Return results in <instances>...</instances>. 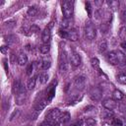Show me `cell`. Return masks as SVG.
<instances>
[{"instance_id":"obj_20","label":"cell","mask_w":126,"mask_h":126,"mask_svg":"<svg viewBox=\"0 0 126 126\" xmlns=\"http://www.w3.org/2000/svg\"><path fill=\"white\" fill-rule=\"evenodd\" d=\"M35 83H36V78L35 77H32L28 80L27 82V89L29 91H32L34 87H35Z\"/></svg>"},{"instance_id":"obj_26","label":"cell","mask_w":126,"mask_h":126,"mask_svg":"<svg viewBox=\"0 0 126 126\" xmlns=\"http://www.w3.org/2000/svg\"><path fill=\"white\" fill-rule=\"evenodd\" d=\"M37 12H38V9H37L35 6H32V7H30V8L28 9L27 14H28V16L33 17V16H35V15L37 14Z\"/></svg>"},{"instance_id":"obj_14","label":"cell","mask_w":126,"mask_h":126,"mask_svg":"<svg viewBox=\"0 0 126 126\" xmlns=\"http://www.w3.org/2000/svg\"><path fill=\"white\" fill-rule=\"evenodd\" d=\"M106 59H107V61H108L111 65H118L115 50H114V51H110V52H108L107 55H106Z\"/></svg>"},{"instance_id":"obj_39","label":"cell","mask_w":126,"mask_h":126,"mask_svg":"<svg viewBox=\"0 0 126 126\" xmlns=\"http://www.w3.org/2000/svg\"><path fill=\"white\" fill-rule=\"evenodd\" d=\"M0 50H1V53H3V54H6L7 52H8V47L7 46H1V48H0Z\"/></svg>"},{"instance_id":"obj_2","label":"cell","mask_w":126,"mask_h":126,"mask_svg":"<svg viewBox=\"0 0 126 126\" xmlns=\"http://www.w3.org/2000/svg\"><path fill=\"white\" fill-rule=\"evenodd\" d=\"M84 32H85V37L89 40H93L95 38L96 36V31H95V28L94 26V24L89 21V22H86L85 24V28H84Z\"/></svg>"},{"instance_id":"obj_5","label":"cell","mask_w":126,"mask_h":126,"mask_svg":"<svg viewBox=\"0 0 126 126\" xmlns=\"http://www.w3.org/2000/svg\"><path fill=\"white\" fill-rule=\"evenodd\" d=\"M89 95H90L92 100L98 101L102 96V90L99 87H94V88L91 89V91L89 93Z\"/></svg>"},{"instance_id":"obj_36","label":"cell","mask_w":126,"mask_h":126,"mask_svg":"<svg viewBox=\"0 0 126 126\" xmlns=\"http://www.w3.org/2000/svg\"><path fill=\"white\" fill-rule=\"evenodd\" d=\"M83 124H84V120H83V119H80V120L74 122L73 124H71L70 126H82Z\"/></svg>"},{"instance_id":"obj_23","label":"cell","mask_w":126,"mask_h":126,"mask_svg":"<svg viewBox=\"0 0 126 126\" xmlns=\"http://www.w3.org/2000/svg\"><path fill=\"white\" fill-rule=\"evenodd\" d=\"M50 50V45L49 43H42L40 46H39V51L40 53L42 54H47Z\"/></svg>"},{"instance_id":"obj_27","label":"cell","mask_w":126,"mask_h":126,"mask_svg":"<svg viewBox=\"0 0 126 126\" xmlns=\"http://www.w3.org/2000/svg\"><path fill=\"white\" fill-rule=\"evenodd\" d=\"M35 66H36L35 62H33V63H32V64H30V65L28 66V68H27V75H28V76H32V74L34 72Z\"/></svg>"},{"instance_id":"obj_15","label":"cell","mask_w":126,"mask_h":126,"mask_svg":"<svg viewBox=\"0 0 126 126\" xmlns=\"http://www.w3.org/2000/svg\"><path fill=\"white\" fill-rule=\"evenodd\" d=\"M17 60H18V63L20 66H25L27 63H28V56L26 55V53H24L23 51H21L17 57Z\"/></svg>"},{"instance_id":"obj_7","label":"cell","mask_w":126,"mask_h":126,"mask_svg":"<svg viewBox=\"0 0 126 126\" xmlns=\"http://www.w3.org/2000/svg\"><path fill=\"white\" fill-rule=\"evenodd\" d=\"M52 23H50L49 26H47L43 32H42V34H41V39H42V42L43 43H49V40L51 38V28H52Z\"/></svg>"},{"instance_id":"obj_30","label":"cell","mask_w":126,"mask_h":126,"mask_svg":"<svg viewBox=\"0 0 126 126\" xmlns=\"http://www.w3.org/2000/svg\"><path fill=\"white\" fill-rule=\"evenodd\" d=\"M86 10L88 11V16H89V18H92L93 9H92V5H91L90 2H86Z\"/></svg>"},{"instance_id":"obj_12","label":"cell","mask_w":126,"mask_h":126,"mask_svg":"<svg viewBox=\"0 0 126 126\" xmlns=\"http://www.w3.org/2000/svg\"><path fill=\"white\" fill-rule=\"evenodd\" d=\"M81 62H82L81 56H80L77 52L73 51V52L71 53V56H70V63H71L73 66L77 67V66H79V65L81 64Z\"/></svg>"},{"instance_id":"obj_34","label":"cell","mask_w":126,"mask_h":126,"mask_svg":"<svg viewBox=\"0 0 126 126\" xmlns=\"http://www.w3.org/2000/svg\"><path fill=\"white\" fill-rule=\"evenodd\" d=\"M59 35H60L62 38H68V31L60 30V31H59Z\"/></svg>"},{"instance_id":"obj_31","label":"cell","mask_w":126,"mask_h":126,"mask_svg":"<svg viewBox=\"0 0 126 126\" xmlns=\"http://www.w3.org/2000/svg\"><path fill=\"white\" fill-rule=\"evenodd\" d=\"M91 62H92V65H93V67H94V68L98 69V67H99V61H98V59H97V58H95V57L92 58Z\"/></svg>"},{"instance_id":"obj_9","label":"cell","mask_w":126,"mask_h":126,"mask_svg":"<svg viewBox=\"0 0 126 126\" xmlns=\"http://www.w3.org/2000/svg\"><path fill=\"white\" fill-rule=\"evenodd\" d=\"M102 106L105 108V109H108V110H113L117 107V102L115 99L113 98H106L102 101Z\"/></svg>"},{"instance_id":"obj_4","label":"cell","mask_w":126,"mask_h":126,"mask_svg":"<svg viewBox=\"0 0 126 126\" xmlns=\"http://www.w3.org/2000/svg\"><path fill=\"white\" fill-rule=\"evenodd\" d=\"M61 115L60 109L59 108H52L48 111V113L45 116V120L50 121V122H57L59 116Z\"/></svg>"},{"instance_id":"obj_42","label":"cell","mask_w":126,"mask_h":126,"mask_svg":"<svg viewBox=\"0 0 126 126\" xmlns=\"http://www.w3.org/2000/svg\"><path fill=\"white\" fill-rule=\"evenodd\" d=\"M125 122H126V118H125Z\"/></svg>"},{"instance_id":"obj_35","label":"cell","mask_w":126,"mask_h":126,"mask_svg":"<svg viewBox=\"0 0 126 126\" xmlns=\"http://www.w3.org/2000/svg\"><path fill=\"white\" fill-rule=\"evenodd\" d=\"M69 23H70V19H69V20H67V19H64V21L62 22V27H63L64 29H67V28H69V27H70Z\"/></svg>"},{"instance_id":"obj_25","label":"cell","mask_w":126,"mask_h":126,"mask_svg":"<svg viewBox=\"0 0 126 126\" xmlns=\"http://www.w3.org/2000/svg\"><path fill=\"white\" fill-rule=\"evenodd\" d=\"M112 96H113V99H115V100H121L124 97L122 92H120L119 90H115L112 94Z\"/></svg>"},{"instance_id":"obj_22","label":"cell","mask_w":126,"mask_h":126,"mask_svg":"<svg viewBox=\"0 0 126 126\" xmlns=\"http://www.w3.org/2000/svg\"><path fill=\"white\" fill-rule=\"evenodd\" d=\"M118 36L121 39V42L126 41V27H121L118 32Z\"/></svg>"},{"instance_id":"obj_37","label":"cell","mask_w":126,"mask_h":126,"mask_svg":"<svg viewBox=\"0 0 126 126\" xmlns=\"http://www.w3.org/2000/svg\"><path fill=\"white\" fill-rule=\"evenodd\" d=\"M120 18H121V20H122L123 22H126V9H125V8L122 10L121 15H120Z\"/></svg>"},{"instance_id":"obj_3","label":"cell","mask_w":126,"mask_h":126,"mask_svg":"<svg viewBox=\"0 0 126 126\" xmlns=\"http://www.w3.org/2000/svg\"><path fill=\"white\" fill-rule=\"evenodd\" d=\"M48 103V99L47 98H43V99H40L34 106V110H33V113H32V119H36V117L38 116V114L41 112V110L47 105Z\"/></svg>"},{"instance_id":"obj_16","label":"cell","mask_w":126,"mask_h":126,"mask_svg":"<svg viewBox=\"0 0 126 126\" xmlns=\"http://www.w3.org/2000/svg\"><path fill=\"white\" fill-rule=\"evenodd\" d=\"M106 4H107L108 8L111 9L112 11H116L120 5L119 1H117V0H108V1H106Z\"/></svg>"},{"instance_id":"obj_24","label":"cell","mask_w":126,"mask_h":126,"mask_svg":"<svg viewBox=\"0 0 126 126\" xmlns=\"http://www.w3.org/2000/svg\"><path fill=\"white\" fill-rule=\"evenodd\" d=\"M116 80L122 85H126V74L125 73H119L116 75Z\"/></svg>"},{"instance_id":"obj_33","label":"cell","mask_w":126,"mask_h":126,"mask_svg":"<svg viewBox=\"0 0 126 126\" xmlns=\"http://www.w3.org/2000/svg\"><path fill=\"white\" fill-rule=\"evenodd\" d=\"M16 37L14 36V35H8L7 37H6V42L8 43V44H11V43H14L15 41H16Z\"/></svg>"},{"instance_id":"obj_13","label":"cell","mask_w":126,"mask_h":126,"mask_svg":"<svg viewBox=\"0 0 126 126\" xmlns=\"http://www.w3.org/2000/svg\"><path fill=\"white\" fill-rule=\"evenodd\" d=\"M16 96H17V103L18 104H22L24 102V98L26 96V89H25V87L23 85H22L20 91L18 92V94H16Z\"/></svg>"},{"instance_id":"obj_10","label":"cell","mask_w":126,"mask_h":126,"mask_svg":"<svg viewBox=\"0 0 126 126\" xmlns=\"http://www.w3.org/2000/svg\"><path fill=\"white\" fill-rule=\"evenodd\" d=\"M115 52H116L118 66L120 68H126V55L120 50H115Z\"/></svg>"},{"instance_id":"obj_18","label":"cell","mask_w":126,"mask_h":126,"mask_svg":"<svg viewBox=\"0 0 126 126\" xmlns=\"http://www.w3.org/2000/svg\"><path fill=\"white\" fill-rule=\"evenodd\" d=\"M108 123L111 125V126H121L122 125V121L120 118L118 117H111L110 119H108Z\"/></svg>"},{"instance_id":"obj_29","label":"cell","mask_w":126,"mask_h":126,"mask_svg":"<svg viewBox=\"0 0 126 126\" xmlns=\"http://www.w3.org/2000/svg\"><path fill=\"white\" fill-rule=\"evenodd\" d=\"M21 87H22V84L20 83V81H16V82L14 83V85H13V92L17 94H18V92L20 91Z\"/></svg>"},{"instance_id":"obj_17","label":"cell","mask_w":126,"mask_h":126,"mask_svg":"<svg viewBox=\"0 0 126 126\" xmlns=\"http://www.w3.org/2000/svg\"><path fill=\"white\" fill-rule=\"evenodd\" d=\"M78 38H79V34L76 30L68 31V38L67 39H69L71 41H76V40H78Z\"/></svg>"},{"instance_id":"obj_41","label":"cell","mask_w":126,"mask_h":126,"mask_svg":"<svg viewBox=\"0 0 126 126\" xmlns=\"http://www.w3.org/2000/svg\"><path fill=\"white\" fill-rule=\"evenodd\" d=\"M121 46H122L124 49H126V41H123V42H121Z\"/></svg>"},{"instance_id":"obj_40","label":"cell","mask_w":126,"mask_h":126,"mask_svg":"<svg viewBox=\"0 0 126 126\" xmlns=\"http://www.w3.org/2000/svg\"><path fill=\"white\" fill-rule=\"evenodd\" d=\"M18 114H19V110H16V111H14V112L12 113V115L10 116V120H13V119H14V117H15V116H17Z\"/></svg>"},{"instance_id":"obj_8","label":"cell","mask_w":126,"mask_h":126,"mask_svg":"<svg viewBox=\"0 0 126 126\" xmlns=\"http://www.w3.org/2000/svg\"><path fill=\"white\" fill-rule=\"evenodd\" d=\"M86 83H87V78L83 75H78L74 78V85L76 86L77 89H84L85 86H86Z\"/></svg>"},{"instance_id":"obj_32","label":"cell","mask_w":126,"mask_h":126,"mask_svg":"<svg viewBox=\"0 0 126 126\" xmlns=\"http://www.w3.org/2000/svg\"><path fill=\"white\" fill-rule=\"evenodd\" d=\"M87 126H94L95 125V120L94 118H87L85 121Z\"/></svg>"},{"instance_id":"obj_28","label":"cell","mask_w":126,"mask_h":126,"mask_svg":"<svg viewBox=\"0 0 126 126\" xmlns=\"http://www.w3.org/2000/svg\"><path fill=\"white\" fill-rule=\"evenodd\" d=\"M106 48H107L106 41H105V40L100 41V42H99V44H98V51H99L100 53H103V52L106 50Z\"/></svg>"},{"instance_id":"obj_21","label":"cell","mask_w":126,"mask_h":126,"mask_svg":"<svg viewBox=\"0 0 126 126\" xmlns=\"http://www.w3.org/2000/svg\"><path fill=\"white\" fill-rule=\"evenodd\" d=\"M37 78H38L39 83H40L41 85H44V84H46V83H47L49 76H48V74H47V73H40V74L38 75V77H37Z\"/></svg>"},{"instance_id":"obj_11","label":"cell","mask_w":126,"mask_h":126,"mask_svg":"<svg viewBox=\"0 0 126 126\" xmlns=\"http://www.w3.org/2000/svg\"><path fill=\"white\" fill-rule=\"evenodd\" d=\"M70 120V114L68 112H63V114H61L55 124V126H63L65 125L68 121Z\"/></svg>"},{"instance_id":"obj_1","label":"cell","mask_w":126,"mask_h":126,"mask_svg":"<svg viewBox=\"0 0 126 126\" xmlns=\"http://www.w3.org/2000/svg\"><path fill=\"white\" fill-rule=\"evenodd\" d=\"M61 10L64 16V19H71L74 12V2L71 0H65L61 3Z\"/></svg>"},{"instance_id":"obj_43","label":"cell","mask_w":126,"mask_h":126,"mask_svg":"<svg viewBox=\"0 0 126 126\" xmlns=\"http://www.w3.org/2000/svg\"><path fill=\"white\" fill-rule=\"evenodd\" d=\"M28 126H31V125H28Z\"/></svg>"},{"instance_id":"obj_38","label":"cell","mask_w":126,"mask_h":126,"mask_svg":"<svg viewBox=\"0 0 126 126\" xmlns=\"http://www.w3.org/2000/svg\"><path fill=\"white\" fill-rule=\"evenodd\" d=\"M31 32L32 33H36L38 31H39V29H38V27H36V26H32V28H31Z\"/></svg>"},{"instance_id":"obj_19","label":"cell","mask_w":126,"mask_h":126,"mask_svg":"<svg viewBox=\"0 0 126 126\" xmlns=\"http://www.w3.org/2000/svg\"><path fill=\"white\" fill-rule=\"evenodd\" d=\"M50 66H51V61H50V59L44 58V59L41 60V62H40V68H41L42 70H47V69L50 68Z\"/></svg>"},{"instance_id":"obj_6","label":"cell","mask_w":126,"mask_h":126,"mask_svg":"<svg viewBox=\"0 0 126 126\" xmlns=\"http://www.w3.org/2000/svg\"><path fill=\"white\" fill-rule=\"evenodd\" d=\"M59 69L61 73H65L68 70V60H67V55L65 51L61 52L59 57Z\"/></svg>"}]
</instances>
